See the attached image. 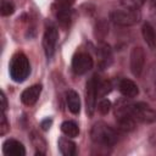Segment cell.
I'll use <instances>...</instances> for the list:
<instances>
[{"mask_svg": "<svg viewBox=\"0 0 156 156\" xmlns=\"http://www.w3.org/2000/svg\"><path fill=\"white\" fill-rule=\"evenodd\" d=\"M90 136L94 144L102 147H111L118 141L117 132L104 122H98L93 126Z\"/></svg>", "mask_w": 156, "mask_h": 156, "instance_id": "cell-1", "label": "cell"}, {"mask_svg": "<svg viewBox=\"0 0 156 156\" xmlns=\"http://www.w3.org/2000/svg\"><path fill=\"white\" fill-rule=\"evenodd\" d=\"M30 73V63L28 57L23 52H17L12 56L11 62H10V76L11 78L21 83L28 78Z\"/></svg>", "mask_w": 156, "mask_h": 156, "instance_id": "cell-2", "label": "cell"}, {"mask_svg": "<svg viewBox=\"0 0 156 156\" xmlns=\"http://www.w3.org/2000/svg\"><path fill=\"white\" fill-rule=\"evenodd\" d=\"M126 110L132 115V117L141 123H154L156 121V111L145 102H135L124 105Z\"/></svg>", "mask_w": 156, "mask_h": 156, "instance_id": "cell-3", "label": "cell"}, {"mask_svg": "<svg viewBox=\"0 0 156 156\" xmlns=\"http://www.w3.org/2000/svg\"><path fill=\"white\" fill-rule=\"evenodd\" d=\"M140 18H141V15L139 10L124 9V10H115L110 13V20L115 24L123 26V27L134 26L140 21Z\"/></svg>", "mask_w": 156, "mask_h": 156, "instance_id": "cell-4", "label": "cell"}, {"mask_svg": "<svg viewBox=\"0 0 156 156\" xmlns=\"http://www.w3.org/2000/svg\"><path fill=\"white\" fill-rule=\"evenodd\" d=\"M94 61L88 52H77L72 58V69L76 74H84L93 68Z\"/></svg>", "mask_w": 156, "mask_h": 156, "instance_id": "cell-5", "label": "cell"}, {"mask_svg": "<svg viewBox=\"0 0 156 156\" xmlns=\"http://www.w3.org/2000/svg\"><path fill=\"white\" fill-rule=\"evenodd\" d=\"M98 78L91 77L85 85V104H87V113L88 116H93L96 107V98H98Z\"/></svg>", "mask_w": 156, "mask_h": 156, "instance_id": "cell-6", "label": "cell"}, {"mask_svg": "<svg viewBox=\"0 0 156 156\" xmlns=\"http://www.w3.org/2000/svg\"><path fill=\"white\" fill-rule=\"evenodd\" d=\"M129 65H130V71L133 76L140 77L144 71V65H145V52L141 46H134L132 49Z\"/></svg>", "mask_w": 156, "mask_h": 156, "instance_id": "cell-7", "label": "cell"}, {"mask_svg": "<svg viewBox=\"0 0 156 156\" xmlns=\"http://www.w3.org/2000/svg\"><path fill=\"white\" fill-rule=\"evenodd\" d=\"M143 87L146 95L151 100H156V62H152L145 71Z\"/></svg>", "mask_w": 156, "mask_h": 156, "instance_id": "cell-8", "label": "cell"}, {"mask_svg": "<svg viewBox=\"0 0 156 156\" xmlns=\"http://www.w3.org/2000/svg\"><path fill=\"white\" fill-rule=\"evenodd\" d=\"M57 39H58L57 28L52 24L46 27L44 37H43V48H44V52H45L48 58H50L54 55L55 49H56V44H57Z\"/></svg>", "mask_w": 156, "mask_h": 156, "instance_id": "cell-9", "label": "cell"}, {"mask_svg": "<svg viewBox=\"0 0 156 156\" xmlns=\"http://www.w3.org/2000/svg\"><path fill=\"white\" fill-rule=\"evenodd\" d=\"M115 117L117 126L123 132H132L135 128V119L132 117V115L126 110L124 106H118L115 111Z\"/></svg>", "mask_w": 156, "mask_h": 156, "instance_id": "cell-10", "label": "cell"}, {"mask_svg": "<svg viewBox=\"0 0 156 156\" xmlns=\"http://www.w3.org/2000/svg\"><path fill=\"white\" fill-rule=\"evenodd\" d=\"M41 88H43L41 84H34V85L24 89L21 94V101L27 106L34 105L41 94Z\"/></svg>", "mask_w": 156, "mask_h": 156, "instance_id": "cell-11", "label": "cell"}, {"mask_svg": "<svg viewBox=\"0 0 156 156\" xmlns=\"http://www.w3.org/2000/svg\"><path fill=\"white\" fill-rule=\"evenodd\" d=\"M2 152L7 156L13 155V156H23L26 155V149L22 143H20L16 139H7L2 144Z\"/></svg>", "mask_w": 156, "mask_h": 156, "instance_id": "cell-12", "label": "cell"}, {"mask_svg": "<svg viewBox=\"0 0 156 156\" xmlns=\"http://www.w3.org/2000/svg\"><path fill=\"white\" fill-rule=\"evenodd\" d=\"M54 13H55L56 20L58 21V23L62 27H67V26L71 24V21H72V10H71V7L55 5Z\"/></svg>", "mask_w": 156, "mask_h": 156, "instance_id": "cell-13", "label": "cell"}, {"mask_svg": "<svg viewBox=\"0 0 156 156\" xmlns=\"http://www.w3.org/2000/svg\"><path fill=\"white\" fill-rule=\"evenodd\" d=\"M118 89H119V91H121V94H122L123 96L129 98V99L135 98V96L139 94V88H138V85H136L133 80L127 79V78H124V79H122V80L119 82Z\"/></svg>", "mask_w": 156, "mask_h": 156, "instance_id": "cell-14", "label": "cell"}, {"mask_svg": "<svg viewBox=\"0 0 156 156\" xmlns=\"http://www.w3.org/2000/svg\"><path fill=\"white\" fill-rule=\"evenodd\" d=\"M66 102H67V106H68V110L77 115L79 113L80 111V99H79V95L76 90L73 89H69L67 90L66 93Z\"/></svg>", "mask_w": 156, "mask_h": 156, "instance_id": "cell-15", "label": "cell"}, {"mask_svg": "<svg viewBox=\"0 0 156 156\" xmlns=\"http://www.w3.org/2000/svg\"><path fill=\"white\" fill-rule=\"evenodd\" d=\"M141 34H143V38H144L146 45L150 49H156V32L151 23L146 22L143 24Z\"/></svg>", "mask_w": 156, "mask_h": 156, "instance_id": "cell-16", "label": "cell"}, {"mask_svg": "<svg viewBox=\"0 0 156 156\" xmlns=\"http://www.w3.org/2000/svg\"><path fill=\"white\" fill-rule=\"evenodd\" d=\"M60 152L65 156H73L77 152V145L74 141H72L71 139L66 138V136H61L57 141Z\"/></svg>", "mask_w": 156, "mask_h": 156, "instance_id": "cell-17", "label": "cell"}, {"mask_svg": "<svg viewBox=\"0 0 156 156\" xmlns=\"http://www.w3.org/2000/svg\"><path fill=\"white\" fill-rule=\"evenodd\" d=\"M30 141H32L33 146L37 150L35 155H45V152H46V141L38 132H35V130L30 132Z\"/></svg>", "mask_w": 156, "mask_h": 156, "instance_id": "cell-18", "label": "cell"}, {"mask_svg": "<svg viewBox=\"0 0 156 156\" xmlns=\"http://www.w3.org/2000/svg\"><path fill=\"white\" fill-rule=\"evenodd\" d=\"M61 130L68 138H76L79 134V128H78L77 123L73 122V121H65V122H62Z\"/></svg>", "mask_w": 156, "mask_h": 156, "instance_id": "cell-19", "label": "cell"}, {"mask_svg": "<svg viewBox=\"0 0 156 156\" xmlns=\"http://www.w3.org/2000/svg\"><path fill=\"white\" fill-rule=\"evenodd\" d=\"M107 33H108V26H107L106 21H104V20L99 21L95 26V38H96V40L102 41L104 38L107 35Z\"/></svg>", "mask_w": 156, "mask_h": 156, "instance_id": "cell-20", "label": "cell"}, {"mask_svg": "<svg viewBox=\"0 0 156 156\" xmlns=\"http://www.w3.org/2000/svg\"><path fill=\"white\" fill-rule=\"evenodd\" d=\"M99 56L101 57L100 60H101L102 65H105V66H108L110 65L111 58H112V55H111V50H110V48L107 45H105V44L101 45V48L99 49Z\"/></svg>", "mask_w": 156, "mask_h": 156, "instance_id": "cell-21", "label": "cell"}, {"mask_svg": "<svg viewBox=\"0 0 156 156\" xmlns=\"http://www.w3.org/2000/svg\"><path fill=\"white\" fill-rule=\"evenodd\" d=\"M0 12L1 16H10L15 12V5L10 0H1V6H0Z\"/></svg>", "mask_w": 156, "mask_h": 156, "instance_id": "cell-22", "label": "cell"}, {"mask_svg": "<svg viewBox=\"0 0 156 156\" xmlns=\"http://www.w3.org/2000/svg\"><path fill=\"white\" fill-rule=\"evenodd\" d=\"M96 89H98V96H105L106 94L110 93L111 84L107 80H100V79H98V87H96Z\"/></svg>", "mask_w": 156, "mask_h": 156, "instance_id": "cell-23", "label": "cell"}, {"mask_svg": "<svg viewBox=\"0 0 156 156\" xmlns=\"http://www.w3.org/2000/svg\"><path fill=\"white\" fill-rule=\"evenodd\" d=\"M146 0H121V4L129 10H139Z\"/></svg>", "mask_w": 156, "mask_h": 156, "instance_id": "cell-24", "label": "cell"}, {"mask_svg": "<svg viewBox=\"0 0 156 156\" xmlns=\"http://www.w3.org/2000/svg\"><path fill=\"white\" fill-rule=\"evenodd\" d=\"M6 111H1V119H0V135H5L10 130V123L7 122Z\"/></svg>", "mask_w": 156, "mask_h": 156, "instance_id": "cell-25", "label": "cell"}, {"mask_svg": "<svg viewBox=\"0 0 156 156\" xmlns=\"http://www.w3.org/2000/svg\"><path fill=\"white\" fill-rule=\"evenodd\" d=\"M110 108H111V102H110V100H107V99H101V100L99 101V104H98V111H99L101 115H107L108 111H110Z\"/></svg>", "mask_w": 156, "mask_h": 156, "instance_id": "cell-26", "label": "cell"}, {"mask_svg": "<svg viewBox=\"0 0 156 156\" xmlns=\"http://www.w3.org/2000/svg\"><path fill=\"white\" fill-rule=\"evenodd\" d=\"M74 0H56V5L60 6H66V7H71L73 5Z\"/></svg>", "mask_w": 156, "mask_h": 156, "instance_id": "cell-27", "label": "cell"}, {"mask_svg": "<svg viewBox=\"0 0 156 156\" xmlns=\"http://www.w3.org/2000/svg\"><path fill=\"white\" fill-rule=\"evenodd\" d=\"M150 16L156 21V0H152L150 4Z\"/></svg>", "mask_w": 156, "mask_h": 156, "instance_id": "cell-28", "label": "cell"}, {"mask_svg": "<svg viewBox=\"0 0 156 156\" xmlns=\"http://www.w3.org/2000/svg\"><path fill=\"white\" fill-rule=\"evenodd\" d=\"M7 108V101H6V96L4 94V91H1V111H6Z\"/></svg>", "mask_w": 156, "mask_h": 156, "instance_id": "cell-29", "label": "cell"}, {"mask_svg": "<svg viewBox=\"0 0 156 156\" xmlns=\"http://www.w3.org/2000/svg\"><path fill=\"white\" fill-rule=\"evenodd\" d=\"M50 124H51V119H45V121L41 122V127H43L44 130H48L50 128Z\"/></svg>", "mask_w": 156, "mask_h": 156, "instance_id": "cell-30", "label": "cell"}]
</instances>
